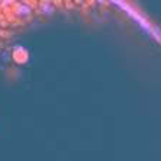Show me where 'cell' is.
I'll return each instance as SVG.
<instances>
[{
	"mask_svg": "<svg viewBox=\"0 0 161 161\" xmlns=\"http://www.w3.org/2000/svg\"><path fill=\"white\" fill-rule=\"evenodd\" d=\"M31 13V9L26 8V6H19L18 10H16V15L19 16H28Z\"/></svg>",
	"mask_w": 161,
	"mask_h": 161,
	"instance_id": "obj_1",
	"label": "cell"
}]
</instances>
